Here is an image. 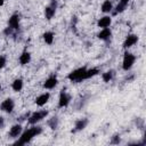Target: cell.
Segmentation results:
<instances>
[{"instance_id":"cell-1","label":"cell","mask_w":146,"mask_h":146,"mask_svg":"<svg viewBox=\"0 0 146 146\" xmlns=\"http://www.w3.org/2000/svg\"><path fill=\"white\" fill-rule=\"evenodd\" d=\"M41 132H42V128H41V127H32V128L25 130V131L21 135L19 139L15 143V145H25V144L30 143V141L33 139V137L40 135Z\"/></svg>"},{"instance_id":"cell-2","label":"cell","mask_w":146,"mask_h":146,"mask_svg":"<svg viewBox=\"0 0 146 146\" xmlns=\"http://www.w3.org/2000/svg\"><path fill=\"white\" fill-rule=\"evenodd\" d=\"M86 71H87V68H86V67H80V68H76V70L72 71V72H71L68 75H67V78H68V80H71V81H74V82H80V81L84 80V74H86Z\"/></svg>"},{"instance_id":"cell-3","label":"cell","mask_w":146,"mask_h":146,"mask_svg":"<svg viewBox=\"0 0 146 146\" xmlns=\"http://www.w3.org/2000/svg\"><path fill=\"white\" fill-rule=\"evenodd\" d=\"M135 60H136V57H135L132 54H130V52H125V54H124V56H123L122 68H123L124 71L130 70V68L132 67V65H133Z\"/></svg>"},{"instance_id":"cell-4","label":"cell","mask_w":146,"mask_h":146,"mask_svg":"<svg viewBox=\"0 0 146 146\" xmlns=\"http://www.w3.org/2000/svg\"><path fill=\"white\" fill-rule=\"evenodd\" d=\"M47 115H48V112H47V111H39V112H34L33 114H31V115L29 116L27 122H29L30 124H35L36 122H39V121H41L42 119H44Z\"/></svg>"},{"instance_id":"cell-5","label":"cell","mask_w":146,"mask_h":146,"mask_svg":"<svg viewBox=\"0 0 146 146\" xmlns=\"http://www.w3.org/2000/svg\"><path fill=\"white\" fill-rule=\"evenodd\" d=\"M71 102V96L68 94H66L64 90L60 91L59 94V99H58V107H66Z\"/></svg>"},{"instance_id":"cell-6","label":"cell","mask_w":146,"mask_h":146,"mask_svg":"<svg viewBox=\"0 0 146 146\" xmlns=\"http://www.w3.org/2000/svg\"><path fill=\"white\" fill-rule=\"evenodd\" d=\"M14 107H15V103H14V100H13L11 98L5 99V100L1 103V105H0V110L3 111V112H7V113L13 112Z\"/></svg>"},{"instance_id":"cell-7","label":"cell","mask_w":146,"mask_h":146,"mask_svg":"<svg viewBox=\"0 0 146 146\" xmlns=\"http://www.w3.org/2000/svg\"><path fill=\"white\" fill-rule=\"evenodd\" d=\"M137 41H138V36H137V35H135V34H129V35L125 38L124 42H123V48H130V47H132Z\"/></svg>"},{"instance_id":"cell-8","label":"cell","mask_w":146,"mask_h":146,"mask_svg":"<svg viewBox=\"0 0 146 146\" xmlns=\"http://www.w3.org/2000/svg\"><path fill=\"white\" fill-rule=\"evenodd\" d=\"M57 82H58L57 76H56V75H51V76H49V78L46 80V82L43 83V87H44L46 89H52V88H55V87L57 86Z\"/></svg>"},{"instance_id":"cell-9","label":"cell","mask_w":146,"mask_h":146,"mask_svg":"<svg viewBox=\"0 0 146 146\" xmlns=\"http://www.w3.org/2000/svg\"><path fill=\"white\" fill-rule=\"evenodd\" d=\"M9 27H11L13 30H18L19 27V17L17 14H14L13 16H10L9 21H8Z\"/></svg>"},{"instance_id":"cell-10","label":"cell","mask_w":146,"mask_h":146,"mask_svg":"<svg viewBox=\"0 0 146 146\" xmlns=\"http://www.w3.org/2000/svg\"><path fill=\"white\" fill-rule=\"evenodd\" d=\"M49 98H50L49 92H44V94H42V95H40V96L36 97L35 104H36L38 106H43V105L49 100Z\"/></svg>"},{"instance_id":"cell-11","label":"cell","mask_w":146,"mask_h":146,"mask_svg":"<svg viewBox=\"0 0 146 146\" xmlns=\"http://www.w3.org/2000/svg\"><path fill=\"white\" fill-rule=\"evenodd\" d=\"M21 133H22V125L21 124H15V125H13L10 128L9 137L10 138H17Z\"/></svg>"},{"instance_id":"cell-12","label":"cell","mask_w":146,"mask_h":146,"mask_svg":"<svg viewBox=\"0 0 146 146\" xmlns=\"http://www.w3.org/2000/svg\"><path fill=\"white\" fill-rule=\"evenodd\" d=\"M111 23H112V18H111L110 16H104V17H102V18L98 19L97 25H98L99 27L105 29V27H108V26L111 25Z\"/></svg>"},{"instance_id":"cell-13","label":"cell","mask_w":146,"mask_h":146,"mask_svg":"<svg viewBox=\"0 0 146 146\" xmlns=\"http://www.w3.org/2000/svg\"><path fill=\"white\" fill-rule=\"evenodd\" d=\"M111 35H112V32H111V30H110L108 27L103 29V30L98 33V38H99L100 40H104V41H107V40L111 38Z\"/></svg>"},{"instance_id":"cell-14","label":"cell","mask_w":146,"mask_h":146,"mask_svg":"<svg viewBox=\"0 0 146 146\" xmlns=\"http://www.w3.org/2000/svg\"><path fill=\"white\" fill-rule=\"evenodd\" d=\"M88 119H80V120H78L76 122H75V130L74 131H79V130H83L86 127H87V124H88Z\"/></svg>"},{"instance_id":"cell-15","label":"cell","mask_w":146,"mask_h":146,"mask_svg":"<svg viewBox=\"0 0 146 146\" xmlns=\"http://www.w3.org/2000/svg\"><path fill=\"white\" fill-rule=\"evenodd\" d=\"M30 60H31V55H30L29 51H24V52L19 56V63H21L22 65H26L27 63H30Z\"/></svg>"},{"instance_id":"cell-16","label":"cell","mask_w":146,"mask_h":146,"mask_svg":"<svg viewBox=\"0 0 146 146\" xmlns=\"http://www.w3.org/2000/svg\"><path fill=\"white\" fill-rule=\"evenodd\" d=\"M55 11H56V8L51 7L50 5L47 6V7L44 8V16H46V18H47V19H51L52 16L55 15Z\"/></svg>"},{"instance_id":"cell-17","label":"cell","mask_w":146,"mask_h":146,"mask_svg":"<svg viewBox=\"0 0 146 146\" xmlns=\"http://www.w3.org/2000/svg\"><path fill=\"white\" fill-rule=\"evenodd\" d=\"M11 87H13V89H14L15 91H21L22 88H23V80H22V79H16V80H14Z\"/></svg>"},{"instance_id":"cell-18","label":"cell","mask_w":146,"mask_h":146,"mask_svg":"<svg viewBox=\"0 0 146 146\" xmlns=\"http://www.w3.org/2000/svg\"><path fill=\"white\" fill-rule=\"evenodd\" d=\"M58 122H59V120H58V117L57 116H52L51 119H49L48 120V125L51 128V129H57V127H58Z\"/></svg>"},{"instance_id":"cell-19","label":"cell","mask_w":146,"mask_h":146,"mask_svg":"<svg viewBox=\"0 0 146 146\" xmlns=\"http://www.w3.org/2000/svg\"><path fill=\"white\" fill-rule=\"evenodd\" d=\"M112 10V3L110 0H105L102 5V11L103 13H110Z\"/></svg>"},{"instance_id":"cell-20","label":"cell","mask_w":146,"mask_h":146,"mask_svg":"<svg viewBox=\"0 0 146 146\" xmlns=\"http://www.w3.org/2000/svg\"><path fill=\"white\" fill-rule=\"evenodd\" d=\"M43 40H44L46 43L51 44L52 41H54V33L52 32H46V33H43Z\"/></svg>"},{"instance_id":"cell-21","label":"cell","mask_w":146,"mask_h":146,"mask_svg":"<svg viewBox=\"0 0 146 146\" xmlns=\"http://www.w3.org/2000/svg\"><path fill=\"white\" fill-rule=\"evenodd\" d=\"M98 72H99V71H98L97 68H89V70H87V71H86V74H84V80H86V79H90V78L97 75Z\"/></svg>"},{"instance_id":"cell-22","label":"cell","mask_w":146,"mask_h":146,"mask_svg":"<svg viewBox=\"0 0 146 146\" xmlns=\"http://www.w3.org/2000/svg\"><path fill=\"white\" fill-rule=\"evenodd\" d=\"M113 76H114V71L110 70V71H107V72H105V73L103 74V80H104L105 82H110V81L113 79Z\"/></svg>"},{"instance_id":"cell-23","label":"cell","mask_w":146,"mask_h":146,"mask_svg":"<svg viewBox=\"0 0 146 146\" xmlns=\"http://www.w3.org/2000/svg\"><path fill=\"white\" fill-rule=\"evenodd\" d=\"M125 7H127V5L120 1V2H119V5L115 7V11H114V14H117V13H122V11L125 9Z\"/></svg>"},{"instance_id":"cell-24","label":"cell","mask_w":146,"mask_h":146,"mask_svg":"<svg viewBox=\"0 0 146 146\" xmlns=\"http://www.w3.org/2000/svg\"><path fill=\"white\" fill-rule=\"evenodd\" d=\"M121 141V138H120V135H114L111 139V144H119Z\"/></svg>"},{"instance_id":"cell-25","label":"cell","mask_w":146,"mask_h":146,"mask_svg":"<svg viewBox=\"0 0 146 146\" xmlns=\"http://www.w3.org/2000/svg\"><path fill=\"white\" fill-rule=\"evenodd\" d=\"M6 65V57L5 56H0V70L3 68Z\"/></svg>"},{"instance_id":"cell-26","label":"cell","mask_w":146,"mask_h":146,"mask_svg":"<svg viewBox=\"0 0 146 146\" xmlns=\"http://www.w3.org/2000/svg\"><path fill=\"white\" fill-rule=\"evenodd\" d=\"M3 33H5L6 35H11V34H13V29L8 26V27H6V29H5V31H3Z\"/></svg>"},{"instance_id":"cell-27","label":"cell","mask_w":146,"mask_h":146,"mask_svg":"<svg viewBox=\"0 0 146 146\" xmlns=\"http://www.w3.org/2000/svg\"><path fill=\"white\" fill-rule=\"evenodd\" d=\"M5 127V119L2 116H0V129H2Z\"/></svg>"},{"instance_id":"cell-28","label":"cell","mask_w":146,"mask_h":146,"mask_svg":"<svg viewBox=\"0 0 146 146\" xmlns=\"http://www.w3.org/2000/svg\"><path fill=\"white\" fill-rule=\"evenodd\" d=\"M128 1H129V0H121V2H123V3H125V5H128Z\"/></svg>"},{"instance_id":"cell-29","label":"cell","mask_w":146,"mask_h":146,"mask_svg":"<svg viewBox=\"0 0 146 146\" xmlns=\"http://www.w3.org/2000/svg\"><path fill=\"white\" fill-rule=\"evenodd\" d=\"M3 2H5V0H0V6H1V5L3 3Z\"/></svg>"},{"instance_id":"cell-30","label":"cell","mask_w":146,"mask_h":146,"mask_svg":"<svg viewBox=\"0 0 146 146\" xmlns=\"http://www.w3.org/2000/svg\"><path fill=\"white\" fill-rule=\"evenodd\" d=\"M0 90H1V84H0Z\"/></svg>"}]
</instances>
